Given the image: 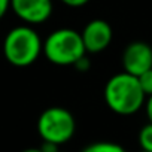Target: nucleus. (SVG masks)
Segmentation results:
<instances>
[{"instance_id":"1","label":"nucleus","mask_w":152,"mask_h":152,"mask_svg":"<svg viewBox=\"0 0 152 152\" xmlns=\"http://www.w3.org/2000/svg\"><path fill=\"white\" fill-rule=\"evenodd\" d=\"M146 94L143 93L139 78L131 73H118L104 85V102L110 110L118 115H133L145 104Z\"/></svg>"},{"instance_id":"2","label":"nucleus","mask_w":152,"mask_h":152,"mask_svg":"<svg viewBox=\"0 0 152 152\" xmlns=\"http://www.w3.org/2000/svg\"><path fill=\"white\" fill-rule=\"evenodd\" d=\"M43 51V43L40 36L30 26H18L12 28L3 42L5 58L17 67H26L33 64L40 52Z\"/></svg>"},{"instance_id":"3","label":"nucleus","mask_w":152,"mask_h":152,"mask_svg":"<svg viewBox=\"0 0 152 152\" xmlns=\"http://www.w3.org/2000/svg\"><path fill=\"white\" fill-rule=\"evenodd\" d=\"M85 52L87 49L81 33L73 28L54 30L43 43L45 57L57 66H73Z\"/></svg>"},{"instance_id":"4","label":"nucleus","mask_w":152,"mask_h":152,"mask_svg":"<svg viewBox=\"0 0 152 152\" xmlns=\"http://www.w3.org/2000/svg\"><path fill=\"white\" fill-rule=\"evenodd\" d=\"M76 130L73 115L60 106L45 109L37 119V133L43 142H52L55 145L67 143Z\"/></svg>"},{"instance_id":"5","label":"nucleus","mask_w":152,"mask_h":152,"mask_svg":"<svg viewBox=\"0 0 152 152\" xmlns=\"http://www.w3.org/2000/svg\"><path fill=\"white\" fill-rule=\"evenodd\" d=\"M124 72L140 76L143 72L152 69V46L146 42H131L122 54Z\"/></svg>"},{"instance_id":"6","label":"nucleus","mask_w":152,"mask_h":152,"mask_svg":"<svg viewBox=\"0 0 152 152\" xmlns=\"http://www.w3.org/2000/svg\"><path fill=\"white\" fill-rule=\"evenodd\" d=\"M11 9L27 24H42L52 14V0H11Z\"/></svg>"},{"instance_id":"7","label":"nucleus","mask_w":152,"mask_h":152,"mask_svg":"<svg viewBox=\"0 0 152 152\" xmlns=\"http://www.w3.org/2000/svg\"><path fill=\"white\" fill-rule=\"evenodd\" d=\"M81 36H82L87 52L97 54L109 46V43L112 42L113 33H112V27L107 21L93 20L84 27Z\"/></svg>"},{"instance_id":"8","label":"nucleus","mask_w":152,"mask_h":152,"mask_svg":"<svg viewBox=\"0 0 152 152\" xmlns=\"http://www.w3.org/2000/svg\"><path fill=\"white\" fill-rule=\"evenodd\" d=\"M85 152H122L124 148L116 145V143H109V142H97L84 149Z\"/></svg>"},{"instance_id":"9","label":"nucleus","mask_w":152,"mask_h":152,"mask_svg":"<svg viewBox=\"0 0 152 152\" xmlns=\"http://www.w3.org/2000/svg\"><path fill=\"white\" fill-rule=\"evenodd\" d=\"M139 143L145 151L152 152V122H148L142 127L139 133Z\"/></svg>"},{"instance_id":"10","label":"nucleus","mask_w":152,"mask_h":152,"mask_svg":"<svg viewBox=\"0 0 152 152\" xmlns=\"http://www.w3.org/2000/svg\"><path fill=\"white\" fill-rule=\"evenodd\" d=\"M137 78H139L140 87H142L143 93L146 94V97L151 96V94H152V69L143 72L140 76H137Z\"/></svg>"},{"instance_id":"11","label":"nucleus","mask_w":152,"mask_h":152,"mask_svg":"<svg viewBox=\"0 0 152 152\" xmlns=\"http://www.w3.org/2000/svg\"><path fill=\"white\" fill-rule=\"evenodd\" d=\"M61 2H63L64 5L70 6V8H81V6L87 5L90 0H61Z\"/></svg>"},{"instance_id":"12","label":"nucleus","mask_w":152,"mask_h":152,"mask_svg":"<svg viewBox=\"0 0 152 152\" xmlns=\"http://www.w3.org/2000/svg\"><path fill=\"white\" fill-rule=\"evenodd\" d=\"M73 66H76V69H78V70H88V67H90V60L84 55L82 58H79L78 61H76Z\"/></svg>"},{"instance_id":"13","label":"nucleus","mask_w":152,"mask_h":152,"mask_svg":"<svg viewBox=\"0 0 152 152\" xmlns=\"http://www.w3.org/2000/svg\"><path fill=\"white\" fill-rule=\"evenodd\" d=\"M9 8H11V0H0V20L6 15Z\"/></svg>"},{"instance_id":"14","label":"nucleus","mask_w":152,"mask_h":152,"mask_svg":"<svg viewBox=\"0 0 152 152\" xmlns=\"http://www.w3.org/2000/svg\"><path fill=\"white\" fill-rule=\"evenodd\" d=\"M40 151L42 152H55V151H58V145H55L52 142H43V145L40 146Z\"/></svg>"},{"instance_id":"15","label":"nucleus","mask_w":152,"mask_h":152,"mask_svg":"<svg viewBox=\"0 0 152 152\" xmlns=\"http://www.w3.org/2000/svg\"><path fill=\"white\" fill-rule=\"evenodd\" d=\"M145 109H146V116H148L149 122H152V94L148 96V100H146Z\"/></svg>"}]
</instances>
